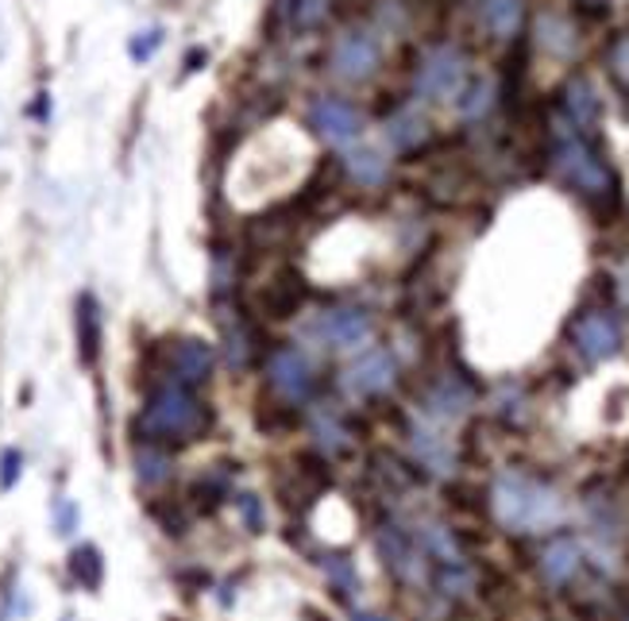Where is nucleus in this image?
Segmentation results:
<instances>
[{"label": "nucleus", "mask_w": 629, "mask_h": 621, "mask_svg": "<svg viewBox=\"0 0 629 621\" xmlns=\"http://www.w3.org/2000/svg\"><path fill=\"white\" fill-rule=\"evenodd\" d=\"M209 429V409L186 391V386H159L147 402V409L139 414V432L147 444H170V440H197Z\"/></svg>", "instance_id": "nucleus-1"}, {"label": "nucleus", "mask_w": 629, "mask_h": 621, "mask_svg": "<svg viewBox=\"0 0 629 621\" xmlns=\"http://www.w3.org/2000/svg\"><path fill=\"white\" fill-rule=\"evenodd\" d=\"M552 170H557L572 190H580L591 205H603V201L618 197V178H614V170L598 159V151L572 124H560L557 147H552Z\"/></svg>", "instance_id": "nucleus-2"}, {"label": "nucleus", "mask_w": 629, "mask_h": 621, "mask_svg": "<svg viewBox=\"0 0 629 621\" xmlns=\"http://www.w3.org/2000/svg\"><path fill=\"white\" fill-rule=\"evenodd\" d=\"M494 513L506 529L533 533V529H545L560 518V503L549 486L533 483L525 475H506L494 486Z\"/></svg>", "instance_id": "nucleus-3"}, {"label": "nucleus", "mask_w": 629, "mask_h": 621, "mask_svg": "<svg viewBox=\"0 0 629 621\" xmlns=\"http://www.w3.org/2000/svg\"><path fill=\"white\" fill-rule=\"evenodd\" d=\"M471 86V70H468V55L460 47H433L418 66V78H413V89L425 101H460L464 89Z\"/></svg>", "instance_id": "nucleus-4"}, {"label": "nucleus", "mask_w": 629, "mask_h": 621, "mask_svg": "<svg viewBox=\"0 0 629 621\" xmlns=\"http://www.w3.org/2000/svg\"><path fill=\"white\" fill-rule=\"evenodd\" d=\"M379 63H382V43H379V32L371 27H347L332 39V50H329V70L336 74L340 81H359L375 78L379 74Z\"/></svg>", "instance_id": "nucleus-5"}, {"label": "nucleus", "mask_w": 629, "mask_h": 621, "mask_svg": "<svg viewBox=\"0 0 629 621\" xmlns=\"http://www.w3.org/2000/svg\"><path fill=\"white\" fill-rule=\"evenodd\" d=\"M309 128L329 147H347L364 132V116L355 112V104L340 101V97H317L309 104Z\"/></svg>", "instance_id": "nucleus-6"}, {"label": "nucleus", "mask_w": 629, "mask_h": 621, "mask_svg": "<svg viewBox=\"0 0 629 621\" xmlns=\"http://www.w3.org/2000/svg\"><path fill=\"white\" fill-rule=\"evenodd\" d=\"M266 379L275 386V394H283L286 402L301 406L313 394V366L306 355H298L294 348H278L266 359Z\"/></svg>", "instance_id": "nucleus-7"}, {"label": "nucleus", "mask_w": 629, "mask_h": 621, "mask_svg": "<svg viewBox=\"0 0 629 621\" xmlns=\"http://www.w3.org/2000/svg\"><path fill=\"white\" fill-rule=\"evenodd\" d=\"M394 375H398L394 355H390L387 348H371V351H364V355L355 359L352 366H347L340 383H344V391L352 394V398H371V394L390 391Z\"/></svg>", "instance_id": "nucleus-8"}, {"label": "nucleus", "mask_w": 629, "mask_h": 621, "mask_svg": "<svg viewBox=\"0 0 629 621\" xmlns=\"http://www.w3.org/2000/svg\"><path fill=\"white\" fill-rule=\"evenodd\" d=\"M309 332L321 343H329V348L347 351L371 340V317L359 309H329L309 325Z\"/></svg>", "instance_id": "nucleus-9"}, {"label": "nucleus", "mask_w": 629, "mask_h": 621, "mask_svg": "<svg viewBox=\"0 0 629 621\" xmlns=\"http://www.w3.org/2000/svg\"><path fill=\"white\" fill-rule=\"evenodd\" d=\"M259 313L271 320H286L306 305V279L298 271H278L266 279V286L259 290Z\"/></svg>", "instance_id": "nucleus-10"}, {"label": "nucleus", "mask_w": 629, "mask_h": 621, "mask_svg": "<svg viewBox=\"0 0 629 621\" xmlns=\"http://www.w3.org/2000/svg\"><path fill=\"white\" fill-rule=\"evenodd\" d=\"M213 371V348L202 340H174L167 351V375L174 386H197Z\"/></svg>", "instance_id": "nucleus-11"}, {"label": "nucleus", "mask_w": 629, "mask_h": 621, "mask_svg": "<svg viewBox=\"0 0 629 621\" xmlns=\"http://www.w3.org/2000/svg\"><path fill=\"white\" fill-rule=\"evenodd\" d=\"M572 340L591 363H598V359H610L614 351H618L621 336H618L614 317H606V313H583V317L572 325Z\"/></svg>", "instance_id": "nucleus-12"}, {"label": "nucleus", "mask_w": 629, "mask_h": 621, "mask_svg": "<svg viewBox=\"0 0 629 621\" xmlns=\"http://www.w3.org/2000/svg\"><path fill=\"white\" fill-rule=\"evenodd\" d=\"M479 20L491 35L499 39H514L522 32L525 20V0H479Z\"/></svg>", "instance_id": "nucleus-13"}, {"label": "nucleus", "mask_w": 629, "mask_h": 621, "mask_svg": "<svg viewBox=\"0 0 629 621\" xmlns=\"http://www.w3.org/2000/svg\"><path fill=\"white\" fill-rule=\"evenodd\" d=\"M387 139H390V147L402 155L418 151V147L428 139V120L421 116L418 109H398L394 116L387 120Z\"/></svg>", "instance_id": "nucleus-14"}, {"label": "nucleus", "mask_w": 629, "mask_h": 621, "mask_svg": "<svg viewBox=\"0 0 629 621\" xmlns=\"http://www.w3.org/2000/svg\"><path fill=\"white\" fill-rule=\"evenodd\" d=\"M379 549H382V556H387V564L394 567V575H402V579H410V583L421 579V552L413 549V541H405L398 529H382Z\"/></svg>", "instance_id": "nucleus-15"}, {"label": "nucleus", "mask_w": 629, "mask_h": 621, "mask_svg": "<svg viewBox=\"0 0 629 621\" xmlns=\"http://www.w3.org/2000/svg\"><path fill=\"white\" fill-rule=\"evenodd\" d=\"M101 351V309L89 294L78 297V355L85 366L98 363Z\"/></svg>", "instance_id": "nucleus-16"}, {"label": "nucleus", "mask_w": 629, "mask_h": 621, "mask_svg": "<svg viewBox=\"0 0 629 621\" xmlns=\"http://www.w3.org/2000/svg\"><path fill=\"white\" fill-rule=\"evenodd\" d=\"M541 572H545V579L549 583H568L575 572H580V544L572 541V537H557V541L545 549V556H541Z\"/></svg>", "instance_id": "nucleus-17"}, {"label": "nucleus", "mask_w": 629, "mask_h": 621, "mask_svg": "<svg viewBox=\"0 0 629 621\" xmlns=\"http://www.w3.org/2000/svg\"><path fill=\"white\" fill-rule=\"evenodd\" d=\"M564 109H568V124H572V128H595V120H598V97H595V89H591L583 78L568 81V89H564Z\"/></svg>", "instance_id": "nucleus-18"}, {"label": "nucleus", "mask_w": 629, "mask_h": 621, "mask_svg": "<svg viewBox=\"0 0 629 621\" xmlns=\"http://www.w3.org/2000/svg\"><path fill=\"white\" fill-rule=\"evenodd\" d=\"M225 348H228V363L232 366H251V359L259 355V343H255V332L243 317H225Z\"/></svg>", "instance_id": "nucleus-19"}, {"label": "nucleus", "mask_w": 629, "mask_h": 621, "mask_svg": "<svg viewBox=\"0 0 629 621\" xmlns=\"http://www.w3.org/2000/svg\"><path fill=\"white\" fill-rule=\"evenodd\" d=\"M70 575L81 583L85 590H98L101 587V579H105V564H101V552L98 549H78L70 556Z\"/></svg>", "instance_id": "nucleus-20"}, {"label": "nucleus", "mask_w": 629, "mask_h": 621, "mask_svg": "<svg viewBox=\"0 0 629 621\" xmlns=\"http://www.w3.org/2000/svg\"><path fill=\"white\" fill-rule=\"evenodd\" d=\"M347 174L359 185H382L387 182V159L375 151H355L347 155Z\"/></svg>", "instance_id": "nucleus-21"}, {"label": "nucleus", "mask_w": 629, "mask_h": 621, "mask_svg": "<svg viewBox=\"0 0 629 621\" xmlns=\"http://www.w3.org/2000/svg\"><path fill=\"white\" fill-rule=\"evenodd\" d=\"M329 9H332V0H294L290 20L298 32H313V27H321L324 20H329Z\"/></svg>", "instance_id": "nucleus-22"}, {"label": "nucleus", "mask_w": 629, "mask_h": 621, "mask_svg": "<svg viewBox=\"0 0 629 621\" xmlns=\"http://www.w3.org/2000/svg\"><path fill=\"white\" fill-rule=\"evenodd\" d=\"M136 463H139V478H144V483H162V478L170 475V460H167V452H162L159 444L139 448Z\"/></svg>", "instance_id": "nucleus-23"}, {"label": "nucleus", "mask_w": 629, "mask_h": 621, "mask_svg": "<svg viewBox=\"0 0 629 621\" xmlns=\"http://www.w3.org/2000/svg\"><path fill=\"white\" fill-rule=\"evenodd\" d=\"M541 43L549 50H557V55H568V50L575 47V35H572V27H568L564 20L541 16Z\"/></svg>", "instance_id": "nucleus-24"}, {"label": "nucleus", "mask_w": 629, "mask_h": 621, "mask_svg": "<svg viewBox=\"0 0 629 621\" xmlns=\"http://www.w3.org/2000/svg\"><path fill=\"white\" fill-rule=\"evenodd\" d=\"M606 66H610L614 81H618L621 89H629V32L614 35L610 50H606Z\"/></svg>", "instance_id": "nucleus-25"}, {"label": "nucleus", "mask_w": 629, "mask_h": 621, "mask_svg": "<svg viewBox=\"0 0 629 621\" xmlns=\"http://www.w3.org/2000/svg\"><path fill=\"white\" fill-rule=\"evenodd\" d=\"M491 101H494V86H491V81H479V86L464 89L460 109H464V116H479V112L491 109Z\"/></svg>", "instance_id": "nucleus-26"}, {"label": "nucleus", "mask_w": 629, "mask_h": 621, "mask_svg": "<svg viewBox=\"0 0 629 621\" xmlns=\"http://www.w3.org/2000/svg\"><path fill=\"white\" fill-rule=\"evenodd\" d=\"M236 510L243 513V526H248L251 533H263V510H259L255 494H240V498H236Z\"/></svg>", "instance_id": "nucleus-27"}, {"label": "nucleus", "mask_w": 629, "mask_h": 621, "mask_svg": "<svg viewBox=\"0 0 629 621\" xmlns=\"http://www.w3.org/2000/svg\"><path fill=\"white\" fill-rule=\"evenodd\" d=\"M317 437H321V444L329 448V452H340V448H347V437H344V429H340L336 421H317Z\"/></svg>", "instance_id": "nucleus-28"}, {"label": "nucleus", "mask_w": 629, "mask_h": 621, "mask_svg": "<svg viewBox=\"0 0 629 621\" xmlns=\"http://www.w3.org/2000/svg\"><path fill=\"white\" fill-rule=\"evenodd\" d=\"M20 452H4V460H0V486H12L20 478Z\"/></svg>", "instance_id": "nucleus-29"}, {"label": "nucleus", "mask_w": 629, "mask_h": 621, "mask_svg": "<svg viewBox=\"0 0 629 621\" xmlns=\"http://www.w3.org/2000/svg\"><path fill=\"white\" fill-rule=\"evenodd\" d=\"M324 572H329L332 579H336L344 590H352V587H355V575H352V567H347L344 560H329V564H324Z\"/></svg>", "instance_id": "nucleus-30"}, {"label": "nucleus", "mask_w": 629, "mask_h": 621, "mask_svg": "<svg viewBox=\"0 0 629 621\" xmlns=\"http://www.w3.org/2000/svg\"><path fill=\"white\" fill-rule=\"evenodd\" d=\"M355 621H387V618H379V613H355Z\"/></svg>", "instance_id": "nucleus-31"}, {"label": "nucleus", "mask_w": 629, "mask_h": 621, "mask_svg": "<svg viewBox=\"0 0 629 621\" xmlns=\"http://www.w3.org/2000/svg\"><path fill=\"white\" fill-rule=\"evenodd\" d=\"M603 4H606V0H595V9H603Z\"/></svg>", "instance_id": "nucleus-32"}]
</instances>
